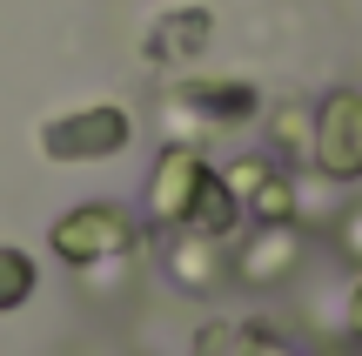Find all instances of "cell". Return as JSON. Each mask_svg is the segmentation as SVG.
I'll list each match as a JSON object with an SVG mask.
<instances>
[{
  "mask_svg": "<svg viewBox=\"0 0 362 356\" xmlns=\"http://www.w3.org/2000/svg\"><path fill=\"white\" fill-rule=\"evenodd\" d=\"M349 236H362V215H356V222H349Z\"/></svg>",
  "mask_w": 362,
  "mask_h": 356,
  "instance_id": "2e32d148",
  "label": "cell"
},
{
  "mask_svg": "<svg viewBox=\"0 0 362 356\" xmlns=\"http://www.w3.org/2000/svg\"><path fill=\"white\" fill-rule=\"evenodd\" d=\"M242 356H296V350H288V343H275V336H248Z\"/></svg>",
  "mask_w": 362,
  "mask_h": 356,
  "instance_id": "5bb4252c",
  "label": "cell"
},
{
  "mask_svg": "<svg viewBox=\"0 0 362 356\" xmlns=\"http://www.w3.org/2000/svg\"><path fill=\"white\" fill-rule=\"evenodd\" d=\"M181 101H188L194 115H208V121H248L262 108V94L248 88V81H188Z\"/></svg>",
  "mask_w": 362,
  "mask_h": 356,
  "instance_id": "ba28073f",
  "label": "cell"
},
{
  "mask_svg": "<svg viewBox=\"0 0 362 356\" xmlns=\"http://www.w3.org/2000/svg\"><path fill=\"white\" fill-rule=\"evenodd\" d=\"M242 343H248L242 323H208V330L194 336V356H242Z\"/></svg>",
  "mask_w": 362,
  "mask_h": 356,
  "instance_id": "7c38bea8",
  "label": "cell"
},
{
  "mask_svg": "<svg viewBox=\"0 0 362 356\" xmlns=\"http://www.w3.org/2000/svg\"><path fill=\"white\" fill-rule=\"evenodd\" d=\"M40 289V269L27 249H13V242H0V316H13L21 303H34Z\"/></svg>",
  "mask_w": 362,
  "mask_h": 356,
  "instance_id": "8fae6325",
  "label": "cell"
},
{
  "mask_svg": "<svg viewBox=\"0 0 362 356\" xmlns=\"http://www.w3.org/2000/svg\"><path fill=\"white\" fill-rule=\"evenodd\" d=\"M296 263H302V236H296V222H255L248 249L235 255V276L255 282V289H269V282H282Z\"/></svg>",
  "mask_w": 362,
  "mask_h": 356,
  "instance_id": "8992f818",
  "label": "cell"
},
{
  "mask_svg": "<svg viewBox=\"0 0 362 356\" xmlns=\"http://www.w3.org/2000/svg\"><path fill=\"white\" fill-rule=\"evenodd\" d=\"M208 27H215V21H208L202 7H175V13H161L155 34H148V61H188V54H202Z\"/></svg>",
  "mask_w": 362,
  "mask_h": 356,
  "instance_id": "52a82bcc",
  "label": "cell"
},
{
  "mask_svg": "<svg viewBox=\"0 0 362 356\" xmlns=\"http://www.w3.org/2000/svg\"><path fill=\"white\" fill-rule=\"evenodd\" d=\"M309 161L329 175V182H362V94L356 88H336L322 108H315Z\"/></svg>",
  "mask_w": 362,
  "mask_h": 356,
  "instance_id": "3957f363",
  "label": "cell"
},
{
  "mask_svg": "<svg viewBox=\"0 0 362 356\" xmlns=\"http://www.w3.org/2000/svg\"><path fill=\"white\" fill-rule=\"evenodd\" d=\"M221 182H228L235 209L248 215V222H296V188H288V175L275 168L269 155H242L221 168Z\"/></svg>",
  "mask_w": 362,
  "mask_h": 356,
  "instance_id": "277c9868",
  "label": "cell"
},
{
  "mask_svg": "<svg viewBox=\"0 0 362 356\" xmlns=\"http://www.w3.org/2000/svg\"><path fill=\"white\" fill-rule=\"evenodd\" d=\"M128 134H134L128 108L88 101V108H67V115L40 121V155L47 161H115L128 148Z\"/></svg>",
  "mask_w": 362,
  "mask_h": 356,
  "instance_id": "7a4b0ae2",
  "label": "cell"
},
{
  "mask_svg": "<svg viewBox=\"0 0 362 356\" xmlns=\"http://www.w3.org/2000/svg\"><path fill=\"white\" fill-rule=\"evenodd\" d=\"M168 269H175V282H188V289H215L228 269H221V249H215V236H194V229H181L175 236V249H168Z\"/></svg>",
  "mask_w": 362,
  "mask_h": 356,
  "instance_id": "9c48e42d",
  "label": "cell"
},
{
  "mask_svg": "<svg viewBox=\"0 0 362 356\" xmlns=\"http://www.w3.org/2000/svg\"><path fill=\"white\" fill-rule=\"evenodd\" d=\"M349 343H362V282L349 289Z\"/></svg>",
  "mask_w": 362,
  "mask_h": 356,
  "instance_id": "9a60e30c",
  "label": "cell"
},
{
  "mask_svg": "<svg viewBox=\"0 0 362 356\" xmlns=\"http://www.w3.org/2000/svg\"><path fill=\"white\" fill-rule=\"evenodd\" d=\"M235 222H242V209H235L228 182L208 168V175H202V188H194V202H188V222H181V229H194V236H215V242H221Z\"/></svg>",
  "mask_w": 362,
  "mask_h": 356,
  "instance_id": "30bf717a",
  "label": "cell"
},
{
  "mask_svg": "<svg viewBox=\"0 0 362 356\" xmlns=\"http://www.w3.org/2000/svg\"><path fill=\"white\" fill-rule=\"evenodd\" d=\"M202 175H208L202 148H188V142L161 148V161H155V182H148V215H155L161 229H181V222H188V202H194V188H202Z\"/></svg>",
  "mask_w": 362,
  "mask_h": 356,
  "instance_id": "5b68a950",
  "label": "cell"
},
{
  "mask_svg": "<svg viewBox=\"0 0 362 356\" xmlns=\"http://www.w3.org/2000/svg\"><path fill=\"white\" fill-rule=\"evenodd\" d=\"M134 215L121 209V202H81V209L54 215L47 229V249L61 255L67 269H101V263H121V255L134 249Z\"/></svg>",
  "mask_w": 362,
  "mask_h": 356,
  "instance_id": "6da1fadb",
  "label": "cell"
},
{
  "mask_svg": "<svg viewBox=\"0 0 362 356\" xmlns=\"http://www.w3.org/2000/svg\"><path fill=\"white\" fill-rule=\"evenodd\" d=\"M309 128H315V115H302V108H282L275 115V142L296 155V148H309Z\"/></svg>",
  "mask_w": 362,
  "mask_h": 356,
  "instance_id": "4fadbf2b",
  "label": "cell"
}]
</instances>
